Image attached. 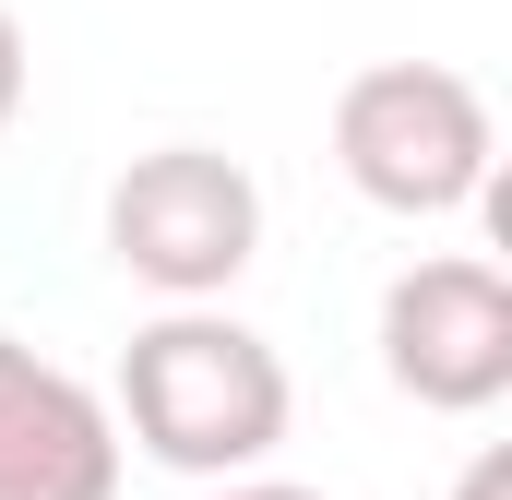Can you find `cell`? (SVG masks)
I'll return each instance as SVG.
<instances>
[{
	"label": "cell",
	"mask_w": 512,
	"mask_h": 500,
	"mask_svg": "<svg viewBox=\"0 0 512 500\" xmlns=\"http://www.w3.org/2000/svg\"><path fill=\"white\" fill-rule=\"evenodd\" d=\"M286 358L262 346L251 322H227V310H155L143 334L120 346V417L131 441L167 465V477H215V489H239L262 453L286 441Z\"/></svg>",
	"instance_id": "6da1fadb"
},
{
	"label": "cell",
	"mask_w": 512,
	"mask_h": 500,
	"mask_svg": "<svg viewBox=\"0 0 512 500\" xmlns=\"http://www.w3.org/2000/svg\"><path fill=\"white\" fill-rule=\"evenodd\" d=\"M334 167L382 215H465V203H489L501 131L453 60H370L334 96Z\"/></svg>",
	"instance_id": "7a4b0ae2"
},
{
	"label": "cell",
	"mask_w": 512,
	"mask_h": 500,
	"mask_svg": "<svg viewBox=\"0 0 512 500\" xmlns=\"http://www.w3.org/2000/svg\"><path fill=\"white\" fill-rule=\"evenodd\" d=\"M108 250L131 286H155L167 310H215L262 262V191L239 155L215 143H155L108 179Z\"/></svg>",
	"instance_id": "3957f363"
},
{
	"label": "cell",
	"mask_w": 512,
	"mask_h": 500,
	"mask_svg": "<svg viewBox=\"0 0 512 500\" xmlns=\"http://www.w3.org/2000/svg\"><path fill=\"white\" fill-rule=\"evenodd\" d=\"M382 381L429 417H489L512 393V274L477 250H429L382 286Z\"/></svg>",
	"instance_id": "277c9868"
},
{
	"label": "cell",
	"mask_w": 512,
	"mask_h": 500,
	"mask_svg": "<svg viewBox=\"0 0 512 500\" xmlns=\"http://www.w3.org/2000/svg\"><path fill=\"white\" fill-rule=\"evenodd\" d=\"M0 500H120V417L0 334Z\"/></svg>",
	"instance_id": "5b68a950"
},
{
	"label": "cell",
	"mask_w": 512,
	"mask_h": 500,
	"mask_svg": "<svg viewBox=\"0 0 512 500\" xmlns=\"http://www.w3.org/2000/svg\"><path fill=\"white\" fill-rule=\"evenodd\" d=\"M24 120V24H12V12H0V131Z\"/></svg>",
	"instance_id": "8992f818"
},
{
	"label": "cell",
	"mask_w": 512,
	"mask_h": 500,
	"mask_svg": "<svg viewBox=\"0 0 512 500\" xmlns=\"http://www.w3.org/2000/svg\"><path fill=\"white\" fill-rule=\"evenodd\" d=\"M453 500H512V465H501V453H477V465H465V489H453Z\"/></svg>",
	"instance_id": "52a82bcc"
},
{
	"label": "cell",
	"mask_w": 512,
	"mask_h": 500,
	"mask_svg": "<svg viewBox=\"0 0 512 500\" xmlns=\"http://www.w3.org/2000/svg\"><path fill=\"white\" fill-rule=\"evenodd\" d=\"M215 500H322V489H286V477H239V489H215Z\"/></svg>",
	"instance_id": "ba28073f"
}]
</instances>
